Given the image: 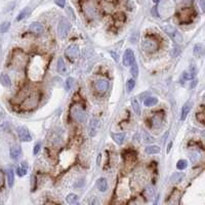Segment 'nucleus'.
I'll use <instances>...</instances> for the list:
<instances>
[{
  "label": "nucleus",
  "instance_id": "1",
  "mask_svg": "<svg viewBox=\"0 0 205 205\" xmlns=\"http://www.w3.org/2000/svg\"><path fill=\"white\" fill-rule=\"evenodd\" d=\"M40 101V94L37 91L31 92L30 94H28V96L23 101L22 103V109L24 110H32L35 109L38 106Z\"/></svg>",
  "mask_w": 205,
  "mask_h": 205
},
{
  "label": "nucleus",
  "instance_id": "2",
  "mask_svg": "<svg viewBox=\"0 0 205 205\" xmlns=\"http://www.w3.org/2000/svg\"><path fill=\"white\" fill-rule=\"evenodd\" d=\"M71 115L72 118L78 123H84L86 121V112L84 110V108L82 107L80 104H76L72 107L71 109Z\"/></svg>",
  "mask_w": 205,
  "mask_h": 205
},
{
  "label": "nucleus",
  "instance_id": "3",
  "mask_svg": "<svg viewBox=\"0 0 205 205\" xmlns=\"http://www.w3.org/2000/svg\"><path fill=\"white\" fill-rule=\"evenodd\" d=\"M143 48L147 53H154L159 48V43L154 38L148 37L143 41Z\"/></svg>",
  "mask_w": 205,
  "mask_h": 205
},
{
  "label": "nucleus",
  "instance_id": "4",
  "mask_svg": "<svg viewBox=\"0 0 205 205\" xmlns=\"http://www.w3.org/2000/svg\"><path fill=\"white\" fill-rule=\"evenodd\" d=\"M27 55H25L24 53H22L21 50H17L14 55V60H12V63L16 67L18 68H24L27 64Z\"/></svg>",
  "mask_w": 205,
  "mask_h": 205
},
{
  "label": "nucleus",
  "instance_id": "5",
  "mask_svg": "<svg viewBox=\"0 0 205 205\" xmlns=\"http://www.w3.org/2000/svg\"><path fill=\"white\" fill-rule=\"evenodd\" d=\"M70 29H71V24L67 20H65V19L61 20L59 26H58V33H59L60 37H62V38L66 37V36L68 35Z\"/></svg>",
  "mask_w": 205,
  "mask_h": 205
},
{
  "label": "nucleus",
  "instance_id": "6",
  "mask_svg": "<svg viewBox=\"0 0 205 205\" xmlns=\"http://www.w3.org/2000/svg\"><path fill=\"white\" fill-rule=\"evenodd\" d=\"M163 30L172 38V39L176 41V42H182V40H183L182 35L176 31V28H173L172 26H164Z\"/></svg>",
  "mask_w": 205,
  "mask_h": 205
},
{
  "label": "nucleus",
  "instance_id": "7",
  "mask_svg": "<svg viewBox=\"0 0 205 205\" xmlns=\"http://www.w3.org/2000/svg\"><path fill=\"white\" fill-rule=\"evenodd\" d=\"M194 17H195V12L191 8H186L180 12L181 23H189L193 20Z\"/></svg>",
  "mask_w": 205,
  "mask_h": 205
},
{
  "label": "nucleus",
  "instance_id": "8",
  "mask_svg": "<svg viewBox=\"0 0 205 205\" xmlns=\"http://www.w3.org/2000/svg\"><path fill=\"white\" fill-rule=\"evenodd\" d=\"M65 55L68 58L70 61H73L74 59L78 58L79 55V47L77 45H70L65 51Z\"/></svg>",
  "mask_w": 205,
  "mask_h": 205
},
{
  "label": "nucleus",
  "instance_id": "9",
  "mask_svg": "<svg viewBox=\"0 0 205 205\" xmlns=\"http://www.w3.org/2000/svg\"><path fill=\"white\" fill-rule=\"evenodd\" d=\"M123 65L126 67L128 66H131V65L133 64L135 61V53H133V50H131V49H126L124 53V55H123Z\"/></svg>",
  "mask_w": 205,
  "mask_h": 205
},
{
  "label": "nucleus",
  "instance_id": "10",
  "mask_svg": "<svg viewBox=\"0 0 205 205\" xmlns=\"http://www.w3.org/2000/svg\"><path fill=\"white\" fill-rule=\"evenodd\" d=\"M17 131H18V135H19V137L22 142H31L32 140V137L30 135L29 130H28L26 127L24 126H20L17 128Z\"/></svg>",
  "mask_w": 205,
  "mask_h": 205
},
{
  "label": "nucleus",
  "instance_id": "11",
  "mask_svg": "<svg viewBox=\"0 0 205 205\" xmlns=\"http://www.w3.org/2000/svg\"><path fill=\"white\" fill-rule=\"evenodd\" d=\"M84 12H85L86 16L88 18H94L96 14V6L94 5L92 2H89L87 4H84Z\"/></svg>",
  "mask_w": 205,
  "mask_h": 205
},
{
  "label": "nucleus",
  "instance_id": "12",
  "mask_svg": "<svg viewBox=\"0 0 205 205\" xmlns=\"http://www.w3.org/2000/svg\"><path fill=\"white\" fill-rule=\"evenodd\" d=\"M30 31L35 33L36 35H41L44 32V27H43L42 24L35 22V23H32L30 25Z\"/></svg>",
  "mask_w": 205,
  "mask_h": 205
},
{
  "label": "nucleus",
  "instance_id": "13",
  "mask_svg": "<svg viewBox=\"0 0 205 205\" xmlns=\"http://www.w3.org/2000/svg\"><path fill=\"white\" fill-rule=\"evenodd\" d=\"M96 88L99 91H106L109 88V82L104 79H100V80L96 81Z\"/></svg>",
  "mask_w": 205,
  "mask_h": 205
},
{
  "label": "nucleus",
  "instance_id": "14",
  "mask_svg": "<svg viewBox=\"0 0 205 205\" xmlns=\"http://www.w3.org/2000/svg\"><path fill=\"white\" fill-rule=\"evenodd\" d=\"M9 153H10V157H12V159H14V160H18L22 155V150L19 146H14L10 148Z\"/></svg>",
  "mask_w": 205,
  "mask_h": 205
},
{
  "label": "nucleus",
  "instance_id": "15",
  "mask_svg": "<svg viewBox=\"0 0 205 205\" xmlns=\"http://www.w3.org/2000/svg\"><path fill=\"white\" fill-rule=\"evenodd\" d=\"M96 187H98V189H99V191H101V192H106L107 191V189H108V182H107V180L106 178H100V180L96 182Z\"/></svg>",
  "mask_w": 205,
  "mask_h": 205
},
{
  "label": "nucleus",
  "instance_id": "16",
  "mask_svg": "<svg viewBox=\"0 0 205 205\" xmlns=\"http://www.w3.org/2000/svg\"><path fill=\"white\" fill-rule=\"evenodd\" d=\"M6 174H7V185L9 188H12V186L14 184V173L12 168H8L7 171H6Z\"/></svg>",
  "mask_w": 205,
  "mask_h": 205
},
{
  "label": "nucleus",
  "instance_id": "17",
  "mask_svg": "<svg viewBox=\"0 0 205 205\" xmlns=\"http://www.w3.org/2000/svg\"><path fill=\"white\" fill-rule=\"evenodd\" d=\"M96 131H98V123L96 120H92L89 124V127H88V133L90 137H94L96 135Z\"/></svg>",
  "mask_w": 205,
  "mask_h": 205
},
{
  "label": "nucleus",
  "instance_id": "18",
  "mask_svg": "<svg viewBox=\"0 0 205 205\" xmlns=\"http://www.w3.org/2000/svg\"><path fill=\"white\" fill-rule=\"evenodd\" d=\"M28 96V88H24L23 90L20 92V94H18V96L14 98V103H20V102H23L24 100H25L26 98Z\"/></svg>",
  "mask_w": 205,
  "mask_h": 205
},
{
  "label": "nucleus",
  "instance_id": "19",
  "mask_svg": "<svg viewBox=\"0 0 205 205\" xmlns=\"http://www.w3.org/2000/svg\"><path fill=\"white\" fill-rule=\"evenodd\" d=\"M57 70L59 73L61 74H65L67 72V68H66V65H65V62L62 58H60L58 60V64H57Z\"/></svg>",
  "mask_w": 205,
  "mask_h": 205
},
{
  "label": "nucleus",
  "instance_id": "20",
  "mask_svg": "<svg viewBox=\"0 0 205 205\" xmlns=\"http://www.w3.org/2000/svg\"><path fill=\"white\" fill-rule=\"evenodd\" d=\"M191 107H192V104L191 103H186L184 105L182 109V116H181V119L182 120H185L187 118L188 114H189L190 110H191Z\"/></svg>",
  "mask_w": 205,
  "mask_h": 205
},
{
  "label": "nucleus",
  "instance_id": "21",
  "mask_svg": "<svg viewBox=\"0 0 205 205\" xmlns=\"http://www.w3.org/2000/svg\"><path fill=\"white\" fill-rule=\"evenodd\" d=\"M112 139L118 145H122L125 140V133H112Z\"/></svg>",
  "mask_w": 205,
  "mask_h": 205
},
{
  "label": "nucleus",
  "instance_id": "22",
  "mask_svg": "<svg viewBox=\"0 0 205 205\" xmlns=\"http://www.w3.org/2000/svg\"><path fill=\"white\" fill-rule=\"evenodd\" d=\"M0 82L5 87H9L12 85V81H10V78L7 74H1V76H0Z\"/></svg>",
  "mask_w": 205,
  "mask_h": 205
},
{
  "label": "nucleus",
  "instance_id": "23",
  "mask_svg": "<svg viewBox=\"0 0 205 205\" xmlns=\"http://www.w3.org/2000/svg\"><path fill=\"white\" fill-rule=\"evenodd\" d=\"M131 106H132V109L135 111V113L137 114V116L141 115V107H140V103L137 102V99H131Z\"/></svg>",
  "mask_w": 205,
  "mask_h": 205
},
{
  "label": "nucleus",
  "instance_id": "24",
  "mask_svg": "<svg viewBox=\"0 0 205 205\" xmlns=\"http://www.w3.org/2000/svg\"><path fill=\"white\" fill-rule=\"evenodd\" d=\"M27 171H28V166H27V164L24 162L21 164V166H19V167L17 168V173L20 176H25V174L27 173Z\"/></svg>",
  "mask_w": 205,
  "mask_h": 205
},
{
  "label": "nucleus",
  "instance_id": "25",
  "mask_svg": "<svg viewBox=\"0 0 205 205\" xmlns=\"http://www.w3.org/2000/svg\"><path fill=\"white\" fill-rule=\"evenodd\" d=\"M30 14H31V9H30L29 7H26L25 9H23L20 12V14H19L18 18H17V21H22L23 19H25V18H27V17H29Z\"/></svg>",
  "mask_w": 205,
  "mask_h": 205
},
{
  "label": "nucleus",
  "instance_id": "26",
  "mask_svg": "<svg viewBox=\"0 0 205 205\" xmlns=\"http://www.w3.org/2000/svg\"><path fill=\"white\" fill-rule=\"evenodd\" d=\"M145 152H146L147 154H149V155L158 154V153L160 152V148H159V147H157V146H150V147H147Z\"/></svg>",
  "mask_w": 205,
  "mask_h": 205
},
{
  "label": "nucleus",
  "instance_id": "27",
  "mask_svg": "<svg viewBox=\"0 0 205 205\" xmlns=\"http://www.w3.org/2000/svg\"><path fill=\"white\" fill-rule=\"evenodd\" d=\"M157 103H158V100L156 98H147L144 101V104L146 107H152V106L156 105Z\"/></svg>",
  "mask_w": 205,
  "mask_h": 205
},
{
  "label": "nucleus",
  "instance_id": "28",
  "mask_svg": "<svg viewBox=\"0 0 205 205\" xmlns=\"http://www.w3.org/2000/svg\"><path fill=\"white\" fill-rule=\"evenodd\" d=\"M66 200L69 204H74L78 201V196L75 195V194H69V195L67 196Z\"/></svg>",
  "mask_w": 205,
  "mask_h": 205
},
{
  "label": "nucleus",
  "instance_id": "29",
  "mask_svg": "<svg viewBox=\"0 0 205 205\" xmlns=\"http://www.w3.org/2000/svg\"><path fill=\"white\" fill-rule=\"evenodd\" d=\"M130 73L131 75H132L135 78H137V75H139V68H137V63H133L132 65H131V68H130Z\"/></svg>",
  "mask_w": 205,
  "mask_h": 205
},
{
  "label": "nucleus",
  "instance_id": "30",
  "mask_svg": "<svg viewBox=\"0 0 205 205\" xmlns=\"http://www.w3.org/2000/svg\"><path fill=\"white\" fill-rule=\"evenodd\" d=\"M73 86H74V79L68 78L66 80V84H65V89H66L67 91H69V90L72 89Z\"/></svg>",
  "mask_w": 205,
  "mask_h": 205
},
{
  "label": "nucleus",
  "instance_id": "31",
  "mask_svg": "<svg viewBox=\"0 0 205 205\" xmlns=\"http://www.w3.org/2000/svg\"><path fill=\"white\" fill-rule=\"evenodd\" d=\"M143 137H144V142H145V143H147V144L154 143V139H153V137H151V135H149L147 131H144Z\"/></svg>",
  "mask_w": 205,
  "mask_h": 205
},
{
  "label": "nucleus",
  "instance_id": "32",
  "mask_svg": "<svg viewBox=\"0 0 205 205\" xmlns=\"http://www.w3.org/2000/svg\"><path fill=\"white\" fill-rule=\"evenodd\" d=\"M9 26H10L9 22H4V23H2L1 25H0V32H1V33L7 32L8 29H9Z\"/></svg>",
  "mask_w": 205,
  "mask_h": 205
},
{
  "label": "nucleus",
  "instance_id": "33",
  "mask_svg": "<svg viewBox=\"0 0 205 205\" xmlns=\"http://www.w3.org/2000/svg\"><path fill=\"white\" fill-rule=\"evenodd\" d=\"M187 166H188V162L186 160H183V159L180 161H178V163H176V167H178V169H180V170L185 169Z\"/></svg>",
  "mask_w": 205,
  "mask_h": 205
},
{
  "label": "nucleus",
  "instance_id": "34",
  "mask_svg": "<svg viewBox=\"0 0 205 205\" xmlns=\"http://www.w3.org/2000/svg\"><path fill=\"white\" fill-rule=\"evenodd\" d=\"M135 81L133 80V79H129L128 81H127V91L128 92H131L132 91V89L135 88Z\"/></svg>",
  "mask_w": 205,
  "mask_h": 205
},
{
  "label": "nucleus",
  "instance_id": "35",
  "mask_svg": "<svg viewBox=\"0 0 205 205\" xmlns=\"http://www.w3.org/2000/svg\"><path fill=\"white\" fill-rule=\"evenodd\" d=\"M40 149H41V143H38V144H36V145H35V147H34L33 154H34V155H37L38 153H39Z\"/></svg>",
  "mask_w": 205,
  "mask_h": 205
},
{
  "label": "nucleus",
  "instance_id": "36",
  "mask_svg": "<svg viewBox=\"0 0 205 205\" xmlns=\"http://www.w3.org/2000/svg\"><path fill=\"white\" fill-rule=\"evenodd\" d=\"M200 49H201V45H196L195 46V48H194V55H200V53H201V51H200Z\"/></svg>",
  "mask_w": 205,
  "mask_h": 205
},
{
  "label": "nucleus",
  "instance_id": "37",
  "mask_svg": "<svg viewBox=\"0 0 205 205\" xmlns=\"http://www.w3.org/2000/svg\"><path fill=\"white\" fill-rule=\"evenodd\" d=\"M55 4H58L59 6H61V7H64L66 0H55Z\"/></svg>",
  "mask_w": 205,
  "mask_h": 205
},
{
  "label": "nucleus",
  "instance_id": "38",
  "mask_svg": "<svg viewBox=\"0 0 205 205\" xmlns=\"http://www.w3.org/2000/svg\"><path fill=\"white\" fill-rule=\"evenodd\" d=\"M203 117H204V114H203V113H201V114H197V118H198V119H199V121L201 122V123H203V122H204Z\"/></svg>",
  "mask_w": 205,
  "mask_h": 205
},
{
  "label": "nucleus",
  "instance_id": "39",
  "mask_svg": "<svg viewBox=\"0 0 205 205\" xmlns=\"http://www.w3.org/2000/svg\"><path fill=\"white\" fill-rule=\"evenodd\" d=\"M152 14H154L155 17H159V16H158V14H157V7H153V9H152Z\"/></svg>",
  "mask_w": 205,
  "mask_h": 205
},
{
  "label": "nucleus",
  "instance_id": "40",
  "mask_svg": "<svg viewBox=\"0 0 205 205\" xmlns=\"http://www.w3.org/2000/svg\"><path fill=\"white\" fill-rule=\"evenodd\" d=\"M44 205H60V204H57L55 202H53V201H47V202H45Z\"/></svg>",
  "mask_w": 205,
  "mask_h": 205
},
{
  "label": "nucleus",
  "instance_id": "41",
  "mask_svg": "<svg viewBox=\"0 0 205 205\" xmlns=\"http://www.w3.org/2000/svg\"><path fill=\"white\" fill-rule=\"evenodd\" d=\"M2 182H3V176H2V173L0 172V185L2 184Z\"/></svg>",
  "mask_w": 205,
  "mask_h": 205
},
{
  "label": "nucleus",
  "instance_id": "42",
  "mask_svg": "<svg viewBox=\"0 0 205 205\" xmlns=\"http://www.w3.org/2000/svg\"><path fill=\"white\" fill-rule=\"evenodd\" d=\"M201 7L202 10H204V0H201Z\"/></svg>",
  "mask_w": 205,
  "mask_h": 205
},
{
  "label": "nucleus",
  "instance_id": "43",
  "mask_svg": "<svg viewBox=\"0 0 205 205\" xmlns=\"http://www.w3.org/2000/svg\"><path fill=\"white\" fill-rule=\"evenodd\" d=\"M171 146H172V143H170L169 145H168V148H167V152H169V151H170V148H171Z\"/></svg>",
  "mask_w": 205,
  "mask_h": 205
},
{
  "label": "nucleus",
  "instance_id": "44",
  "mask_svg": "<svg viewBox=\"0 0 205 205\" xmlns=\"http://www.w3.org/2000/svg\"><path fill=\"white\" fill-rule=\"evenodd\" d=\"M158 200H159V196H157V199H156V201H155L154 205H157V204H158Z\"/></svg>",
  "mask_w": 205,
  "mask_h": 205
},
{
  "label": "nucleus",
  "instance_id": "45",
  "mask_svg": "<svg viewBox=\"0 0 205 205\" xmlns=\"http://www.w3.org/2000/svg\"><path fill=\"white\" fill-rule=\"evenodd\" d=\"M159 1H160V0H153V2H155V3H158Z\"/></svg>",
  "mask_w": 205,
  "mask_h": 205
}]
</instances>
